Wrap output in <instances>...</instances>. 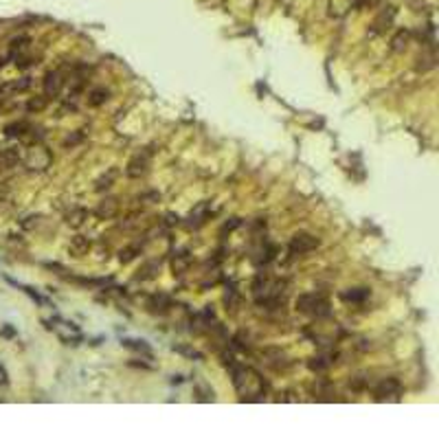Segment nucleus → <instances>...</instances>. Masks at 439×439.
<instances>
[{
    "mask_svg": "<svg viewBox=\"0 0 439 439\" xmlns=\"http://www.w3.org/2000/svg\"><path fill=\"white\" fill-rule=\"evenodd\" d=\"M297 310L301 314H310V316H316V319H325L330 316V301H327L325 294L321 292H305L301 297L297 299Z\"/></svg>",
    "mask_w": 439,
    "mask_h": 439,
    "instance_id": "nucleus-1",
    "label": "nucleus"
},
{
    "mask_svg": "<svg viewBox=\"0 0 439 439\" xmlns=\"http://www.w3.org/2000/svg\"><path fill=\"white\" fill-rule=\"evenodd\" d=\"M402 396V382L398 378H385L374 387L376 402H398Z\"/></svg>",
    "mask_w": 439,
    "mask_h": 439,
    "instance_id": "nucleus-2",
    "label": "nucleus"
},
{
    "mask_svg": "<svg viewBox=\"0 0 439 439\" xmlns=\"http://www.w3.org/2000/svg\"><path fill=\"white\" fill-rule=\"evenodd\" d=\"M152 149H141L138 154H134L125 165V176L127 178H141L149 171V165H152Z\"/></svg>",
    "mask_w": 439,
    "mask_h": 439,
    "instance_id": "nucleus-3",
    "label": "nucleus"
},
{
    "mask_svg": "<svg viewBox=\"0 0 439 439\" xmlns=\"http://www.w3.org/2000/svg\"><path fill=\"white\" fill-rule=\"evenodd\" d=\"M319 237L310 235V233H294L290 237V253L292 255H305L312 253L316 246H319Z\"/></svg>",
    "mask_w": 439,
    "mask_h": 439,
    "instance_id": "nucleus-4",
    "label": "nucleus"
},
{
    "mask_svg": "<svg viewBox=\"0 0 439 439\" xmlns=\"http://www.w3.org/2000/svg\"><path fill=\"white\" fill-rule=\"evenodd\" d=\"M393 20H396V7H385L369 24V33L371 35H382V33L391 29Z\"/></svg>",
    "mask_w": 439,
    "mask_h": 439,
    "instance_id": "nucleus-5",
    "label": "nucleus"
},
{
    "mask_svg": "<svg viewBox=\"0 0 439 439\" xmlns=\"http://www.w3.org/2000/svg\"><path fill=\"white\" fill-rule=\"evenodd\" d=\"M42 84H44V94H46V97H57L66 84L64 73L62 70H48V73L44 75Z\"/></svg>",
    "mask_w": 439,
    "mask_h": 439,
    "instance_id": "nucleus-6",
    "label": "nucleus"
},
{
    "mask_svg": "<svg viewBox=\"0 0 439 439\" xmlns=\"http://www.w3.org/2000/svg\"><path fill=\"white\" fill-rule=\"evenodd\" d=\"M119 209H121L119 198L110 196V198H103L101 202L97 204V209H94V215H97L99 220H112L114 215L119 213Z\"/></svg>",
    "mask_w": 439,
    "mask_h": 439,
    "instance_id": "nucleus-7",
    "label": "nucleus"
},
{
    "mask_svg": "<svg viewBox=\"0 0 439 439\" xmlns=\"http://www.w3.org/2000/svg\"><path fill=\"white\" fill-rule=\"evenodd\" d=\"M24 163L29 165V169H46L51 165V154L44 147H33Z\"/></svg>",
    "mask_w": 439,
    "mask_h": 439,
    "instance_id": "nucleus-8",
    "label": "nucleus"
},
{
    "mask_svg": "<svg viewBox=\"0 0 439 439\" xmlns=\"http://www.w3.org/2000/svg\"><path fill=\"white\" fill-rule=\"evenodd\" d=\"M29 132H33V125L24 119L11 121V123L4 125V136H9V138H26Z\"/></svg>",
    "mask_w": 439,
    "mask_h": 439,
    "instance_id": "nucleus-9",
    "label": "nucleus"
},
{
    "mask_svg": "<svg viewBox=\"0 0 439 439\" xmlns=\"http://www.w3.org/2000/svg\"><path fill=\"white\" fill-rule=\"evenodd\" d=\"M171 308V299L167 297V294L158 292V294H152V297L147 299V310L152 314H167Z\"/></svg>",
    "mask_w": 439,
    "mask_h": 439,
    "instance_id": "nucleus-10",
    "label": "nucleus"
},
{
    "mask_svg": "<svg viewBox=\"0 0 439 439\" xmlns=\"http://www.w3.org/2000/svg\"><path fill=\"white\" fill-rule=\"evenodd\" d=\"M20 149L18 147H4L0 149V171H9L20 163Z\"/></svg>",
    "mask_w": 439,
    "mask_h": 439,
    "instance_id": "nucleus-11",
    "label": "nucleus"
},
{
    "mask_svg": "<svg viewBox=\"0 0 439 439\" xmlns=\"http://www.w3.org/2000/svg\"><path fill=\"white\" fill-rule=\"evenodd\" d=\"M88 251H90V240L86 235H75L68 244V255L75 259H81L84 255H88Z\"/></svg>",
    "mask_w": 439,
    "mask_h": 439,
    "instance_id": "nucleus-12",
    "label": "nucleus"
},
{
    "mask_svg": "<svg viewBox=\"0 0 439 439\" xmlns=\"http://www.w3.org/2000/svg\"><path fill=\"white\" fill-rule=\"evenodd\" d=\"M119 176H121V169H119V167H110L108 171H105V174H101V176L97 178V180H94V191H97V193L108 191V189L116 182V178H119Z\"/></svg>",
    "mask_w": 439,
    "mask_h": 439,
    "instance_id": "nucleus-13",
    "label": "nucleus"
},
{
    "mask_svg": "<svg viewBox=\"0 0 439 439\" xmlns=\"http://www.w3.org/2000/svg\"><path fill=\"white\" fill-rule=\"evenodd\" d=\"M409 44H411V31L398 29L396 33H393L391 42H389V48H391L393 53H404L409 48Z\"/></svg>",
    "mask_w": 439,
    "mask_h": 439,
    "instance_id": "nucleus-14",
    "label": "nucleus"
},
{
    "mask_svg": "<svg viewBox=\"0 0 439 439\" xmlns=\"http://www.w3.org/2000/svg\"><path fill=\"white\" fill-rule=\"evenodd\" d=\"M158 270H160V259H149V262H145L141 268L136 270L134 279L136 281H149V279H154V277L158 275Z\"/></svg>",
    "mask_w": 439,
    "mask_h": 439,
    "instance_id": "nucleus-15",
    "label": "nucleus"
},
{
    "mask_svg": "<svg viewBox=\"0 0 439 439\" xmlns=\"http://www.w3.org/2000/svg\"><path fill=\"white\" fill-rule=\"evenodd\" d=\"M141 253H143V244L141 242H132V244H127V246H123L119 251V262L121 264H130V262H134Z\"/></svg>",
    "mask_w": 439,
    "mask_h": 439,
    "instance_id": "nucleus-16",
    "label": "nucleus"
},
{
    "mask_svg": "<svg viewBox=\"0 0 439 439\" xmlns=\"http://www.w3.org/2000/svg\"><path fill=\"white\" fill-rule=\"evenodd\" d=\"M191 264H193V257L187 251H182L180 255H176V257L171 259V270H174V275H185V272L191 268Z\"/></svg>",
    "mask_w": 439,
    "mask_h": 439,
    "instance_id": "nucleus-17",
    "label": "nucleus"
},
{
    "mask_svg": "<svg viewBox=\"0 0 439 439\" xmlns=\"http://www.w3.org/2000/svg\"><path fill=\"white\" fill-rule=\"evenodd\" d=\"M369 288H349V290L341 292V299L347 303H363L369 299Z\"/></svg>",
    "mask_w": 439,
    "mask_h": 439,
    "instance_id": "nucleus-18",
    "label": "nucleus"
},
{
    "mask_svg": "<svg viewBox=\"0 0 439 439\" xmlns=\"http://www.w3.org/2000/svg\"><path fill=\"white\" fill-rule=\"evenodd\" d=\"M108 99H110L108 88H92L86 97V103H88V108H99V105H103Z\"/></svg>",
    "mask_w": 439,
    "mask_h": 439,
    "instance_id": "nucleus-19",
    "label": "nucleus"
},
{
    "mask_svg": "<svg viewBox=\"0 0 439 439\" xmlns=\"http://www.w3.org/2000/svg\"><path fill=\"white\" fill-rule=\"evenodd\" d=\"M435 68V53L431 51H424L418 55V59H415V70L418 73H426V70H433Z\"/></svg>",
    "mask_w": 439,
    "mask_h": 439,
    "instance_id": "nucleus-20",
    "label": "nucleus"
},
{
    "mask_svg": "<svg viewBox=\"0 0 439 439\" xmlns=\"http://www.w3.org/2000/svg\"><path fill=\"white\" fill-rule=\"evenodd\" d=\"M86 220H88V211L81 209V207H77V209L66 213V224H68L70 229H79V226H84Z\"/></svg>",
    "mask_w": 439,
    "mask_h": 439,
    "instance_id": "nucleus-21",
    "label": "nucleus"
},
{
    "mask_svg": "<svg viewBox=\"0 0 439 439\" xmlns=\"http://www.w3.org/2000/svg\"><path fill=\"white\" fill-rule=\"evenodd\" d=\"M334 358H336V354H321V356H316V358L310 360V369H312V371H325L327 367H332Z\"/></svg>",
    "mask_w": 439,
    "mask_h": 439,
    "instance_id": "nucleus-22",
    "label": "nucleus"
},
{
    "mask_svg": "<svg viewBox=\"0 0 439 439\" xmlns=\"http://www.w3.org/2000/svg\"><path fill=\"white\" fill-rule=\"evenodd\" d=\"M29 44H31V37H29V35H18V37H13V40L9 42V53H11V57H13L15 53L26 51V48H29Z\"/></svg>",
    "mask_w": 439,
    "mask_h": 439,
    "instance_id": "nucleus-23",
    "label": "nucleus"
},
{
    "mask_svg": "<svg viewBox=\"0 0 439 439\" xmlns=\"http://www.w3.org/2000/svg\"><path fill=\"white\" fill-rule=\"evenodd\" d=\"M46 105H48V97L46 94H40V97H31L29 101H26V110H29V112H42Z\"/></svg>",
    "mask_w": 439,
    "mask_h": 439,
    "instance_id": "nucleus-24",
    "label": "nucleus"
},
{
    "mask_svg": "<svg viewBox=\"0 0 439 439\" xmlns=\"http://www.w3.org/2000/svg\"><path fill=\"white\" fill-rule=\"evenodd\" d=\"M207 215H209V202H202L196 211H191V224L200 226L204 220H207Z\"/></svg>",
    "mask_w": 439,
    "mask_h": 439,
    "instance_id": "nucleus-25",
    "label": "nucleus"
},
{
    "mask_svg": "<svg viewBox=\"0 0 439 439\" xmlns=\"http://www.w3.org/2000/svg\"><path fill=\"white\" fill-rule=\"evenodd\" d=\"M171 349H174L176 354H182V356H187V358H191V360H202L204 358L202 352H198V349H193V347H187V345H174Z\"/></svg>",
    "mask_w": 439,
    "mask_h": 439,
    "instance_id": "nucleus-26",
    "label": "nucleus"
},
{
    "mask_svg": "<svg viewBox=\"0 0 439 439\" xmlns=\"http://www.w3.org/2000/svg\"><path fill=\"white\" fill-rule=\"evenodd\" d=\"M123 347H127V349H134V352H141V354H145V356H152V349H149V345L145 341H123Z\"/></svg>",
    "mask_w": 439,
    "mask_h": 439,
    "instance_id": "nucleus-27",
    "label": "nucleus"
},
{
    "mask_svg": "<svg viewBox=\"0 0 439 439\" xmlns=\"http://www.w3.org/2000/svg\"><path fill=\"white\" fill-rule=\"evenodd\" d=\"M31 86V77H24L22 81H13V84H7L4 86V90H13V92H22L26 90V88Z\"/></svg>",
    "mask_w": 439,
    "mask_h": 439,
    "instance_id": "nucleus-28",
    "label": "nucleus"
},
{
    "mask_svg": "<svg viewBox=\"0 0 439 439\" xmlns=\"http://www.w3.org/2000/svg\"><path fill=\"white\" fill-rule=\"evenodd\" d=\"M81 141H84V132H75V134H70V136L64 138L62 145H64V147H75L77 143H81Z\"/></svg>",
    "mask_w": 439,
    "mask_h": 439,
    "instance_id": "nucleus-29",
    "label": "nucleus"
},
{
    "mask_svg": "<svg viewBox=\"0 0 439 439\" xmlns=\"http://www.w3.org/2000/svg\"><path fill=\"white\" fill-rule=\"evenodd\" d=\"M349 389H352V391H363L365 389V378L363 376H354L352 380H349Z\"/></svg>",
    "mask_w": 439,
    "mask_h": 439,
    "instance_id": "nucleus-30",
    "label": "nucleus"
},
{
    "mask_svg": "<svg viewBox=\"0 0 439 439\" xmlns=\"http://www.w3.org/2000/svg\"><path fill=\"white\" fill-rule=\"evenodd\" d=\"M0 336H4V338H13L15 336V330L11 325H4L2 330H0Z\"/></svg>",
    "mask_w": 439,
    "mask_h": 439,
    "instance_id": "nucleus-31",
    "label": "nucleus"
},
{
    "mask_svg": "<svg viewBox=\"0 0 439 439\" xmlns=\"http://www.w3.org/2000/svg\"><path fill=\"white\" fill-rule=\"evenodd\" d=\"M9 382V376H7V371H4V367L0 365V385H7Z\"/></svg>",
    "mask_w": 439,
    "mask_h": 439,
    "instance_id": "nucleus-32",
    "label": "nucleus"
},
{
    "mask_svg": "<svg viewBox=\"0 0 439 439\" xmlns=\"http://www.w3.org/2000/svg\"><path fill=\"white\" fill-rule=\"evenodd\" d=\"M411 7H413V11H422V4H424V0H409Z\"/></svg>",
    "mask_w": 439,
    "mask_h": 439,
    "instance_id": "nucleus-33",
    "label": "nucleus"
},
{
    "mask_svg": "<svg viewBox=\"0 0 439 439\" xmlns=\"http://www.w3.org/2000/svg\"><path fill=\"white\" fill-rule=\"evenodd\" d=\"M2 66H4V59H0V68H2Z\"/></svg>",
    "mask_w": 439,
    "mask_h": 439,
    "instance_id": "nucleus-34",
    "label": "nucleus"
}]
</instances>
